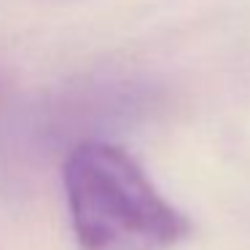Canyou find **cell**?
Masks as SVG:
<instances>
[{"label":"cell","mask_w":250,"mask_h":250,"mask_svg":"<svg viewBox=\"0 0 250 250\" xmlns=\"http://www.w3.org/2000/svg\"><path fill=\"white\" fill-rule=\"evenodd\" d=\"M62 186L81 250H169L188 234V221L113 143H78Z\"/></svg>","instance_id":"obj_1"}]
</instances>
